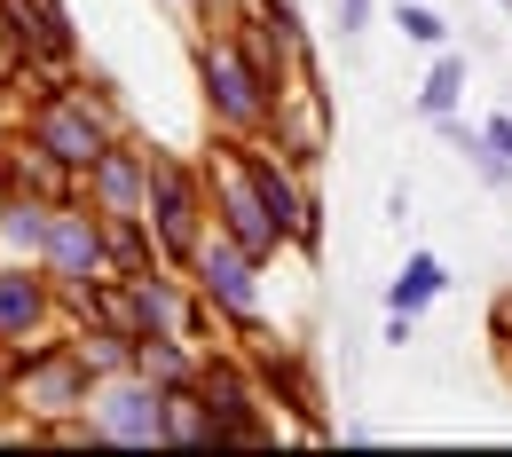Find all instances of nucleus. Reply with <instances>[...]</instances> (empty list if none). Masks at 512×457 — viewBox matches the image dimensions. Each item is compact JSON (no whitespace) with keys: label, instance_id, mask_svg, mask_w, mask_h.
<instances>
[{"label":"nucleus","instance_id":"1","mask_svg":"<svg viewBox=\"0 0 512 457\" xmlns=\"http://www.w3.org/2000/svg\"><path fill=\"white\" fill-rule=\"evenodd\" d=\"M87 402H95V363L79 355V339H40L16 363V418L24 434L48 442H87Z\"/></svg>","mask_w":512,"mask_h":457},{"label":"nucleus","instance_id":"2","mask_svg":"<svg viewBox=\"0 0 512 457\" xmlns=\"http://www.w3.org/2000/svg\"><path fill=\"white\" fill-rule=\"evenodd\" d=\"M24 134H32V142H48L71 174H87V166L127 134V119H119V103H111V95H95V87H79V79H56L40 103H24Z\"/></svg>","mask_w":512,"mask_h":457},{"label":"nucleus","instance_id":"3","mask_svg":"<svg viewBox=\"0 0 512 457\" xmlns=\"http://www.w3.org/2000/svg\"><path fill=\"white\" fill-rule=\"evenodd\" d=\"M197 87H205L213 134H268V119H276V87H268V79H260V64L245 56L237 24L197 40Z\"/></svg>","mask_w":512,"mask_h":457},{"label":"nucleus","instance_id":"4","mask_svg":"<svg viewBox=\"0 0 512 457\" xmlns=\"http://www.w3.org/2000/svg\"><path fill=\"white\" fill-rule=\"evenodd\" d=\"M205 197H213V229L221 237H237L253 261H276L292 237L276 229V213H268V197H260L253 166H245V142L237 134H221L213 150H205Z\"/></svg>","mask_w":512,"mask_h":457},{"label":"nucleus","instance_id":"5","mask_svg":"<svg viewBox=\"0 0 512 457\" xmlns=\"http://www.w3.org/2000/svg\"><path fill=\"white\" fill-rule=\"evenodd\" d=\"M142 221H150V237H158L166 268H190V253L205 245V229H213L205 166H182V158L150 150V205H142Z\"/></svg>","mask_w":512,"mask_h":457},{"label":"nucleus","instance_id":"6","mask_svg":"<svg viewBox=\"0 0 512 457\" xmlns=\"http://www.w3.org/2000/svg\"><path fill=\"white\" fill-rule=\"evenodd\" d=\"M260 268L237 237H221V229H205V245L190 253V284L197 300L213 308V324H229L237 339H268V324H260Z\"/></svg>","mask_w":512,"mask_h":457},{"label":"nucleus","instance_id":"7","mask_svg":"<svg viewBox=\"0 0 512 457\" xmlns=\"http://www.w3.org/2000/svg\"><path fill=\"white\" fill-rule=\"evenodd\" d=\"M87 442H103V450H158V442H166V387L142 379V371H111V379H95Z\"/></svg>","mask_w":512,"mask_h":457},{"label":"nucleus","instance_id":"8","mask_svg":"<svg viewBox=\"0 0 512 457\" xmlns=\"http://www.w3.org/2000/svg\"><path fill=\"white\" fill-rule=\"evenodd\" d=\"M40 268H48L56 284H103V276H111V221L95 213V197H87V190L56 197V221H48Z\"/></svg>","mask_w":512,"mask_h":457},{"label":"nucleus","instance_id":"9","mask_svg":"<svg viewBox=\"0 0 512 457\" xmlns=\"http://www.w3.org/2000/svg\"><path fill=\"white\" fill-rule=\"evenodd\" d=\"M245 142V166H253V182H260V197H268V213H276V229L300 245V253H316L323 245V205H316V190H308V174L268 142V134H237Z\"/></svg>","mask_w":512,"mask_h":457},{"label":"nucleus","instance_id":"10","mask_svg":"<svg viewBox=\"0 0 512 457\" xmlns=\"http://www.w3.org/2000/svg\"><path fill=\"white\" fill-rule=\"evenodd\" d=\"M64 284L48 276L40 261H8L0 268V339L24 355V347H40V339H64Z\"/></svg>","mask_w":512,"mask_h":457},{"label":"nucleus","instance_id":"11","mask_svg":"<svg viewBox=\"0 0 512 457\" xmlns=\"http://www.w3.org/2000/svg\"><path fill=\"white\" fill-rule=\"evenodd\" d=\"M197 394L213 402V426H221V442H276V426L260 418V387L253 355H205V371H197Z\"/></svg>","mask_w":512,"mask_h":457},{"label":"nucleus","instance_id":"12","mask_svg":"<svg viewBox=\"0 0 512 457\" xmlns=\"http://www.w3.org/2000/svg\"><path fill=\"white\" fill-rule=\"evenodd\" d=\"M268 142H276L300 174H316L323 142H331V103H323V87H316V56H308L300 79L284 87V103H276V119H268Z\"/></svg>","mask_w":512,"mask_h":457},{"label":"nucleus","instance_id":"13","mask_svg":"<svg viewBox=\"0 0 512 457\" xmlns=\"http://www.w3.org/2000/svg\"><path fill=\"white\" fill-rule=\"evenodd\" d=\"M87 197H95V213H111V221L142 213V205H150V150H142L134 134H119V142L87 166Z\"/></svg>","mask_w":512,"mask_h":457},{"label":"nucleus","instance_id":"14","mask_svg":"<svg viewBox=\"0 0 512 457\" xmlns=\"http://www.w3.org/2000/svg\"><path fill=\"white\" fill-rule=\"evenodd\" d=\"M8 8V24H16V40H24V56H40V64H71V16L64 0H0Z\"/></svg>","mask_w":512,"mask_h":457},{"label":"nucleus","instance_id":"15","mask_svg":"<svg viewBox=\"0 0 512 457\" xmlns=\"http://www.w3.org/2000/svg\"><path fill=\"white\" fill-rule=\"evenodd\" d=\"M48 221H56V197L16 190L8 205H0V245H8L16 261H40V245H48Z\"/></svg>","mask_w":512,"mask_h":457},{"label":"nucleus","instance_id":"16","mask_svg":"<svg viewBox=\"0 0 512 457\" xmlns=\"http://www.w3.org/2000/svg\"><path fill=\"white\" fill-rule=\"evenodd\" d=\"M134 371H142V379H158V387H190L197 371H205V347H197V339H166V331H142Z\"/></svg>","mask_w":512,"mask_h":457},{"label":"nucleus","instance_id":"17","mask_svg":"<svg viewBox=\"0 0 512 457\" xmlns=\"http://www.w3.org/2000/svg\"><path fill=\"white\" fill-rule=\"evenodd\" d=\"M166 442H221V426H213V402L190 387H166Z\"/></svg>","mask_w":512,"mask_h":457},{"label":"nucleus","instance_id":"18","mask_svg":"<svg viewBox=\"0 0 512 457\" xmlns=\"http://www.w3.org/2000/svg\"><path fill=\"white\" fill-rule=\"evenodd\" d=\"M442 284H449V268L434 261V253H410L402 276H394V292H386V308H410V316H418V308H434V300H442Z\"/></svg>","mask_w":512,"mask_h":457},{"label":"nucleus","instance_id":"19","mask_svg":"<svg viewBox=\"0 0 512 457\" xmlns=\"http://www.w3.org/2000/svg\"><path fill=\"white\" fill-rule=\"evenodd\" d=\"M71 339H79V355L95 363V379H111V371H134V331H111V324H71Z\"/></svg>","mask_w":512,"mask_h":457},{"label":"nucleus","instance_id":"20","mask_svg":"<svg viewBox=\"0 0 512 457\" xmlns=\"http://www.w3.org/2000/svg\"><path fill=\"white\" fill-rule=\"evenodd\" d=\"M457 87H465V56H434V71H426V87H418V111H426V119H449V111H457Z\"/></svg>","mask_w":512,"mask_h":457},{"label":"nucleus","instance_id":"21","mask_svg":"<svg viewBox=\"0 0 512 457\" xmlns=\"http://www.w3.org/2000/svg\"><path fill=\"white\" fill-rule=\"evenodd\" d=\"M253 16L292 48V56H308V24H300V0H253Z\"/></svg>","mask_w":512,"mask_h":457},{"label":"nucleus","instance_id":"22","mask_svg":"<svg viewBox=\"0 0 512 457\" xmlns=\"http://www.w3.org/2000/svg\"><path fill=\"white\" fill-rule=\"evenodd\" d=\"M394 24H402V40H418V48H442V40H449V24L434 16V8H418V0H402Z\"/></svg>","mask_w":512,"mask_h":457},{"label":"nucleus","instance_id":"23","mask_svg":"<svg viewBox=\"0 0 512 457\" xmlns=\"http://www.w3.org/2000/svg\"><path fill=\"white\" fill-rule=\"evenodd\" d=\"M16 363H24V355H16V347H8V339H0V418H8V410H16Z\"/></svg>","mask_w":512,"mask_h":457},{"label":"nucleus","instance_id":"24","mask_svg":"<svg viewBox=\"0 0 512 457\" xmlns=\"http://www.w3.org/2000/svg\"><path fill=\"white\" fill-rule=\"evenodd\" d=\"M24 64V40H16V24H8V8H0V79Z\"/></svg>","mask_w":512,"mask_h":457},{"label":"nucleus","instance_id":"25","mask_svg":"<svg viewBox=\"0 0 512 457\" xmlns=\"http://www.w3.org/2000/svg\"><path fill=\"white\" fill-rule=\"evenodd\" d=\"M481 134H489V150H497V158H512V103H505V111H497Z\"/></svg>","mask_w":512,"mask_h":457},{"label":"nucleus","instance_id":"26","mask_svg":"<svg viewBox=\"0 0 512 457\" xmlns=\"http://www.w3.org/2000/svg\"><path fill=\"white\" fill-rule=\"evenodd\" d=\"M363 16H371V0H339V32H363Z\"/></svg>","mask_w":512,"mask_h":457},{"label":"nucleus","instance_id":"27","mask_svg":"<svg viewBox=\"0 0 512 457\" xmlns=\"http://www.w3.org/2000/svg\"><path fill=\"white\" fill-rule=\"evenodd\" d=\"M174 8H229V0H174Z\"/></svg>","mask_w":512,"mask_h":457},{"label":"nucleus","instance_id":"28","mask_svg":"<svg viewBox=\"0 0 512 457\" xmlns=\"http://www.w3.org/2000/svg\"><path fill=\"white\" fill-rule=\"evenodd\" d=\"M505 371H512V339H505Z\"/></svg>","mask_w":512,"mask_h":457},{"label":"nucleus","instance_id":"29","mask_svg":"<svg viewBox=\"0 0 512 457\" xmlns=\"http://www.w3.org/2000/svg\"><path fill=\"white\" fill-rule=\"evenodd\" d=\"M229 8H253V0H229Z\"/></svg>","mask_w":512,"mask_h":457},{"label":"nucleus","instance_id":"30","mask_svg":"<svg viewBox=\"0 0 512 457\" xmlns=\"http://www.w3.org/2000/svg\"><path fill=\"white\" fill-rule=\"evenodd\" d=\"M505 8H512V0H505Z\"/></svg>","mask_w":512,"mask_h":457}]
</instances>
